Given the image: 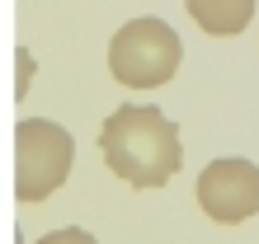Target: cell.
Masks as SVG:
<instances>
[{
  "label": "cell",
  "mask_w": 259,
  "mask_h": 244,
  "mask_svg": "<svg viewBox=\"0 0 259 244\" xmlns=\"http://www.w3.org/2000/svg\"><path fill=\"white\" fill-rule=\"evenodd\" d=\"M99 150L127 188H165L184 164L179 127L156 103H118L99 127Z\"/></svg>",
  "instance_id": "1"
},
{
  "label": "cell",
  "mask_w": 259,
  "mask_h": 244,
  "mask_svg": "<svg viewBox=\"0 0 259 244\" xmlns=\"http://www.w3.org/2000/svg\"><path fill=\"white\" fill-rule=\"evenodd\" d=\"M179 33L165 19H127L109 42V71L123 89H156L170 85L179 71Z\"/></svg>",
  "instance_id": "2"
},
{
  "label": "cell",
  "mask_w": 259,
  "mask_h": 244,
  "mask_svg": "<svg viewBox=\"0 0 259 244\" xmlns=\"http://www.w3.org/2000/svg\"><path fill=\"white\" fill-rule=\"evenodd\" d=\"M75 164V141L52 117H24L14 127V197L19 202H48L66 183Z\"/></svg>",
  "instance_id": "3"
},
{
  "label": "cell",
  "mask_w": 259,
  "mask_h": 244,
  "mask_svg": "<svg viewBox=\"0 0 259 244\" xmlns=\"http://www.w3.org/2000/svg\"><path fill=\"white\" fill-rule=\"evenodd\" d=\"M193 193H198V207L217 225H240V221L259 216V164L240 160V155L212 160L198 174Z\"/></svg>",
  "instance_id": "4"
},
{
  "label": "cell",
  "mask_w": 259,
  "mask_h": 244,
  "mask_svg": "<svg viewBox=\"0 0 259 244\" xmlns=\"http://www.w3.org/2000/svg\"><path fill=\"white\" fill-rule=\"evenodd\" d=\"M193 24L212 38H236L254 19V0H184Z\"/></svg>",
  "instance_id": "5"
},
{
  "label": "cell",
  "mask_w": 259,
  "mask_h": 244,
  "mask_svg": "<svg viewBox=\"0 0 259 244\" xmlns=\"http://www.w3.org/2000/svg\"><path fill=\"white\" fill-rule=\"evenodd\" d=\"M38 244H95V235H90V230H52V235H42Z\"/></svg>",
  "instance_id": "6"
}]
</instances>
